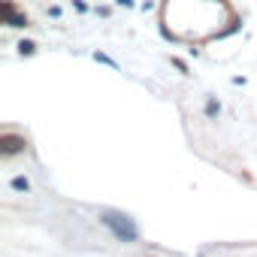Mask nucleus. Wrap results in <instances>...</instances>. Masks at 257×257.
Listing matches in <instances>:
<instances>
[{
	"mask_svg": "<svg viewBox=\"0 0 257 257\" xmlns=\"http://www.w3.org/2000/svg\"><path fill=\"white\" fill-rule=\"evenodd\" d=\"M100 221H103V224L112 230V236L121 239V242H137V239H140V230H137V224H134L131 215H121V212H103Z\"/></svg>",
	"mask_w": 257,
	"mask_h": 257,
	"instance_id": "nucleus-1",
	"label": "nucleus"
},
{
	"mask_svg": "<svg viewBox=\"0 0 257 257\" xmlns=\"http://www.w3.org/2000/svg\"><path fill=\"white\" fill-rule=\"evenodd\" d=\"M25 137H13V134H4L0 137V155L4 158H13V155H19V152H25Z\"/></svg>",
	"mask_w": 257,
	"mask_h": 257,
	"instance_id": "nucleus-2",
	"label": "nucleus"
},
{
	"mask_svg": "<svg viewBox=\"0 0 257 257\" xmlns=\"http://www.w3.org/2000/svg\"><path fill=\"white\" fill-rule=\"evenodd\" d=\"M10 185H13V191H19V194H28V191H31V182H28L25 176H16Z\"/></svg>",
	"mask_w": 257,
	"mask_h": 257,
	"instance_id": "nucleus-3",
	"label": "nucleus"
},
{
	"mask_svg": "<svg viewBox=\"0 0 257 257\" xmlns=\"http://www.w3.org/2000/svg\"><path fill=\"white\" fill-rule=\"evenodd\" d=\"M19 52H22V55H34V52H37V43H31V40H22V43H19Z\"/></svg>",
	"mask_w": 257,
	"mask_h": 257,
	"instance_id": "nucleus-4",
	"label": "nucleus"
},
{
	"mask_svg": "<svg viewBox=\"0 0 257 257\" xmlns=\"http://www.w3.org/2000/svg\"><path fill=\"white\" fill-rule=\"evenodd\" d=\"M218 112H221V106H218V100H209V103H206V115H209V118H215Z\"/></svg>",
	"mask_w": 257,
	"mask_h": 257,
	"instance_id": "nucleus-5",
	"label": "nucleus"
},
{
	"mask_svg": "<svg viewBox=\"0 0 257 257\" xmlns=\"http://www.w3.org/2000/svg\"><path fill=\"white\" fill-rule=\"evenodd\" d=\"M173 64H176V67H179L182 73H188V64H185V61H179V58H173Z\"/></svg>",
	"mask_w": 257,
	"mask_h": 257,
	"instance_id": "nucleus-6",
	"label": "nucleus"
},
{
	"mask_svg": "<svg viewBox=\"0 0 257 257\" xmlns=\"http://www.w3.org/2000/svg\"><path fill=\"white\" fill-rule=\"evenodd\" d=\"M118 4H121V7H134V0H118Z\"/></svg>",
	"mask_w": 257,
	"mask_h": 257,
	"instance_id": "nucleus-7",
	"label": "nucleus"
}]
</instances>
